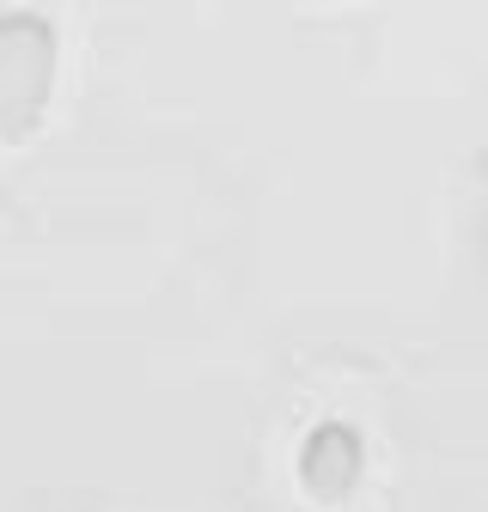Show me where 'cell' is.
Returning a JSON list of instances; mask_svg holds the SVG:
<instances>
[{
  "mask_svg": "<svg viewBox=\"0 0 488 512\" xmlns=\"http://www.w3.org/2000/svg\"><path fill=\"white\" fill-rule=\"evenodd\" d=\"M61 80V31L37 7L0 13V147L31 141L49 122Z\"/></svg>",
  "mask_w": 488,
  "mask_h": 512,
  "instance_id": "6da1fadb",
  "label": "cell"
},
{
  "mask_svg": "<svg viewBox=\"0 0 488 512\" xmlns=\"http://www.w3.org/2000/svg\"><path fill=\"white\" fill-rule=\"evenodd\" d=\"M293 470H299V488L312 494L318 506H342L360 488V476H366V433L354 421H342V415L305 427Z\"/></svg>",
  "mask_w": 488,
  "mask_h": 512,
  "instance_id": "7a4b0ae2",
  "label": "cell"
}]
</instances>
